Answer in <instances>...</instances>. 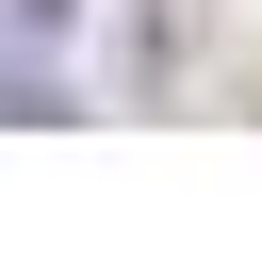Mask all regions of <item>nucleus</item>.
<instances>
[{
    "mask_svg": "<svg viewBox=\"0 0 262 262\" xmlns=\"http://www.w3.org/2000/svg\"><path fill=\"white\" fill-rule=\"evenodd\" d=\"M66 16H82V0H16V33H66Z\"/></svg>",
    "mask_w": 262,
    "mask_h": 262,
    "instance_id": "f257e3e1",
    "label": "nucleus"
}]
</instances>
